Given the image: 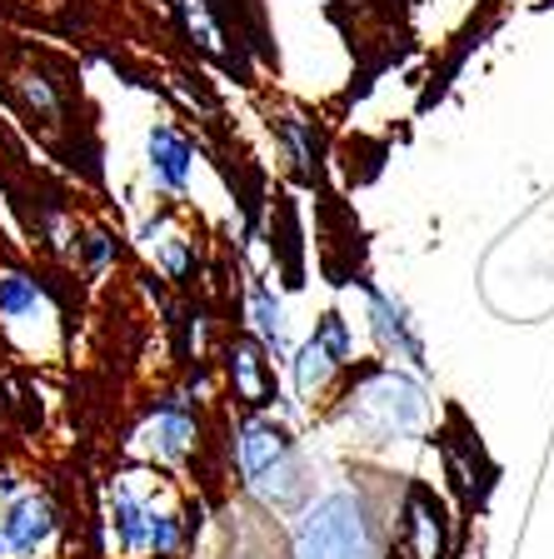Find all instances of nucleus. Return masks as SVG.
Here are the masks:
<instances>
[{
	"instance_id": "nucleus-3",
	"label": "nucleus",
	"mask_w": 554,
	"mask_h": 559,
	"mask_svg": "<svg viewBox=\"0 0 554 559\" xmlns=\"http://www.w3.org/2000/svg\"><path fill=\"white\" fill-rule=\"evenodd\" d=\"M340 360H345V325H340V314H325L320 335L300 349V365H295V384H300V395H310L315 384L335 370Z\"/></svg>"
},
{
	"instance_id": "nucleus-10",
	"label": "nucleus",
	"mask_w": 554,
	"mask_h": 559,
	"mask_svg": "<svg viewBox=\"0 0 554 559\" xmlns=\"http://www.w3.org/2000/svg\"><path fill=\"white\" fill-rule=\"evenodd\" d=\"M180 11H185V21H190V31L200 35V46L220 50V31H215V21L205 15V5H200V0H180Z\"/></svg>"
},
{
	"instance_id": "nucleus-9",
	"label": "nucleus",
	"mask_w": 554,
	"mask_h": 559,
	"mask_svg": "<svg viewBox=\"0 0 554 559\" xmlns=\"http://www.w3.org/2000/svg\"><path fill=\"white\" fill-rule=\"evenodd\" d=\"M35 285L31 280H21V275H11V280H0V314H25V310H35Z\"/></svg>"
},
{
	"instance_id": "nucleus-5",
	"label": "nucleus",
	"mask_w": 554,
	"mask_h": 559,
	"mask_svg": "<svg viewBox=\"0 0 554 559\" xmlns=\"http://www.w3.org/2000/svg\"><path fill=\"white\" fill-rule=\"evenodd\" d=\"M50 530H56V520H50L46 500H21L11 510V520H5V530H0V539L15 555H35V545H46Z\"/></svg>"
},
{
	"instance_id": "nucleus-4",
	"label": "nucleus",
	"mask_w": 554,
	"mask_h": 559,
	"mask_svg": "<svg viewBox=\"0 0 554 559\" xmlns=\"http://www.w3.org/2000/svg\"><path fill=\"white\" fill-rule=\"evenodd\" d=\"M116 530H120V539H126L130 549H170L175 545V524L165 520V514L135 504V500L116 504Z\"/></svg>"
},
{
	"instance_id": "nucleus-8",
	"label": "nucleus",
	"mask_w": 554,
	"mask_h": 559,
	"mask_svg": "<svg viewBox=\"0 0 554 559\" xmlns=\"http://www.w3.org/2000/svg\"><path fill=\"white\" fill-rule=\"evenodd\" d=\"M235 374H240V390L250 395V405H260L266 400V365H260V355L250 345L235 349Z\"/></svg>"
},
{
	"instance_id": "nucleus-1",
	"label": "nucleus",
	"mask_w": 554,
	"mask_h": 559,
	"mask_svg": "<svg viewBox=\"0 0 554 559\" xmlns=\"http://www.w3.org/2000/svg\"><path fill=\"white\" fill-rule=\"evenodd\" d=\"M300 559H365V514L355 495H330L300 530Z\"/></svg>"
},
{
	"instance_id": "nucleus-6",
	"label": "nucleus",
	"mask_w": 554,
	"mask_h": 559,
	"mask_svg": "<svg viewBox=\"0 0 554 559\" xmlns=\"http://www.w3.org/2000/svg\"><path fill=\"white\" fill-rule=\"evenodd\" d=\"M151 165L161 175L165 186H185V175H190V145H185L175 130H155L151 135Z\"/></svg>"
},
{
	"instance_id": "nucleus-2",
	"label": "nucleus",
	"mask_w": 554,
	"mask_h": 559,
	"mask_svg": "<svg viewBox=\"0 0 554 559\" xmlns=\"http://www.w3.org/2000/svg\"><path fill=\"white\" fill-rule=\"evenodd\" d=\"M290 465V435L270 419H255L240 430V469L250 485H270Z\"/></svg>"
},
{
	"instance_id": "nucleus-7",
	"label": "nucleus",
	"mask_w": 554,
	"mask_h": 559,
	"mask_svg": "<svg viewBox=\"0 0 554 559\" xmlns=\"http://www.w3.org/2000/svg\"><path fill=\"white\" fill-rule=\"evenodd\" d=\"M375 325H380V335L390 340L400 355H410V360H420V355H425V349H420V340H415V330L404 325V310H400V305L375 300Z\"/></svg>"
}]
</instances>
